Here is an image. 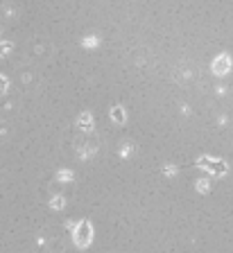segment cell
I'll use <instances>...</instances> for the list:
<instances>
[{"label":"cell","mask_w":233,"mask_h":253,"mask_svg":"<svg viewBox=\"0 0 233 253\" xmlns=\"http://www.w3.org/2000/svg\"><path fill=\"white\" fill-rule=\"evenodd\" d=\"M73 244L77 249H86L93 244V237H95V231H93V224L89 219H80L75 224L73 231Z\"/></svg>","instance_id":"1"},{"label":"cell","mask_w":233,"mask_h":253,"mask_svg":"<svg viewBox=\"0 0 233 253\" xmlns=\"http://www.w3.org/2000/svg\"><path fill=\"white\" fill-rule=\"evenodd\" d=\"M197 165H199L201 169L206 174H213V176H224L229 169V165L224 163V161H220V158H213V156H201L197 158Z\"/></svg>","instance_id":"2"},{"label":"cell","mask_w":233,"mask_h":253,"mask_svg":"<svg viewBox=\"0 0 233 253\" xmlns=\"http://www.w3.org/2000/svg\"><path fill=\"white\" fill-rule=\"evenodd\" d=\"M229 70H231V57H229L227 52L217 54V57L213 59V63H211V73L217 75V77H222V75H227Z\"/></svg>","instance_id":"3"},{"label":"cell","mask_w":233,"mask_h":253,"mask_svg":"<svg viewBox=\"0 0 233 253\" xmlns=\"http://www.w3.org/2000/svg\"><path fill=\"white\" fill-rule=\"evenodd\" d=\"M75 126L80 129L82 133H91L95 129V118H93V111H82L77 120H75Z\"/></svg>","instance_id":"4"},{"label":"cell","mask_w":233,"mask_h":253,"mask_svg":"<svg viewBox=\"0 0 233 253\" xmlns=\"http://www.w3.org/2000/svg\"><path fill=\"white\" fill-rule=\"evenodd\" d=\"M109 116H111V120L116 122V125H125V122H127V109L122 104H113L111 111H109Z\"/></svg>","instance_id":"5"},{"label":"cell","mask_w":233,"mask_h":253,"mask_svg":"<svg viewBox=\"0 0 233 253\" xmlns=\"http://www.w3.org/2000/svg\"><path fill=\"white\" fill-rule=\"evenodd\" d=\"M80 158L82 161H86V158H91V156H95L97 154V145L93 140H86V145H80Z\"/></svg>","instance_id":"6"},{"label":"cell","mask_w":233,"mask_h":253,"mask_svg":"<svg viewBox=\"0 0 233 253\" xmlns=\"http://www.w3.org/2000/svg\"><path fill=\"white\" fill-rule=\"evenodd\" d=\"M66 204H68V201H66V197L64 195H52L50 197V201H48V206H50V211H64L66 208Z\"/></svg>","instance_id":"7"},{"label":"cell","mask_w":233,"mask_h":253,"mask_svg":"<svg viewBox=\"0 0 233 253\" xmlns=\"http://www.w3.org/2000/svg\"><path fill=\"white\" fill-rule=\"evenodd\" d=\"M97 45H100V39H97L95 34H86V37L82 39V47H84V50H95Z\"/></svg>","instance_id":"8"},{"label":"cell","mask_w":233,"mask_h":253,"mask_svg":"<svg viewBox=\"0 0 233 253\" xmlns=\"http://www.w3.org/2000/svg\"><path fill=\"white\" fill-rule=\"evenodd\" d=\"M118 154H120V158H129L134 154V145L127 140H122L120 142V147H118Z\"/></svg>","instance_id":"9"},{"label":"cell","mask_w":233,"mask_h":253,"mask_svg":"<svg viewBox=\"0 0 233 253\" xmlns=\"http://www.w3.org/2000/svg\"><path fill=\"white\" fill-rule=\"evenodd\" d=\"M57 181H61V183H70V181H75V174L70 172L68 168H64V169H59L57 172Z\"/></svg>","instance_id":"10"},{"label":"cell","mask_w":233,"mask_h":253,"mask_svg":"<svg viewBox=\"0 0 233 253\" xmlns=\"http://www.w3.org/2000/svg\"><path fill=\"white\" fill-rule=\"evenodd\" d=\"M195 188H197V192H201V195H206L208 190H211V181H208V179H197Z\"/></svg>","instance_id":"11"},{"label":"cell","mask_w":233,"mask_h":253,"mask_svg":"<svg viewBox=\"0 0 233 253\" xmlns=\"http://www.w3.org/2000/svg\"><path fill=\"white\" fill-rule=\"evenodd\" d=\"M177 172H179V168H177L175 163H165L163 165V174H165V176H170V179H172V176H177Z\"/></svg>","instance_id":"12"},{"label":"cell","mask_w":233,"mask_h":253,"mask_svg":"<svg viewBox=\"0 0 233 253\" xmlns=\"http://www.w3.org/2000/svg\"><path fill=\"white\" fill-rule=\"evenodd\" d=\"M11 47H14L11 41H0V57H7L11 52Z\"/></svg>","instance_id":"13"},{"label":"cell","mask_w":233,"mask_h":253,"mask_svg":"<svg viewBox=\"0 0 233 253\" xmlns=\"http://www.w3.org/2000/svg\"><path fill=\"white\" fill-rule=\"evenodd\" d=\"M7 90H9V77L0 75V93H7Z\"/></svg>","instance_id":"14"}]
</instances>
